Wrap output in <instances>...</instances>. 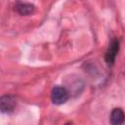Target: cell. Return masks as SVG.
Segmentation results:
<instances>
[{
  "mask_svg": "<svg viewBox=\"0 0 125 125\" xmlns=\"http://www.w3.org/2000/svg\"><path fill=\"white\" fill-rule=\"evenodd\" d=\"M68 91L62 86H56L51 92V100L55 104H62L68 100Z\"/></svg>",
  "mask_w": 125,
  "mask_h": 125,
  "instance_id": "6da1fadb",
  "label": "cell"
},
{
  "mask_svg": "<svg viewBox=\"0 0 125 125\" xmlns=\"http://www.w3.org/2000/svg\"><path fill=\"white\" fill-rule=\"evenodd\" d=\"M118 51H119V42L117 39H112L106 52H105V56H104L105 62L108 65H112L114 63L116 56L118 54Z\"/></svg>",
  "mask_w": 125,
  "mask_h": 125,
  "instance_id": "7a4b0ae2",
  "label": "cell"
},
{
  "mask_svg": "<svg viewBox=\"0 0 125 125\" xmlns=\"http://www.w3.org/2000/svg\"><path fill=\"white\" fill-rule=\"evenodd\" d=\"M17 102L16 99L11 95H5L0 98V108L2 112L10 113L13 112L16 108Z\"/></svg>",
  "mask_w": 125,
  "mask_h": 125,
  "instance_id": "3957f363",
  "label": "cell"
},
{
  "mask_svg": "<svg viewBox=\"0 0 125 125\" xmlns=\"http://www.w3.org/2000/svg\"><path fill=\"white\" fill-rule=\"evenodd\" d=\"M125 121V113L121 108H113L110 113V123L112 125H120Z\"/></svg>",
  "mask_w": 125,
  "mask_h": 125,
  "instance_id": "277c9868",
  "label": "cell"
},
{
  "mask_svg": "<svg viewBox=\"0 0 125 125\" xmlns=\"http://www.w3.org/2000/svg\"><path fill=\"white\" fill-rule=\"evenodd\" d=\"M16 10L21 16H28L34 13L35 7L34 5L28 4V3H19L16 6Z\"/></svg>",
  "mask_w": 125,
  "mask_h": 125,
  "instance_id": "5b68a950",
  "label": "cell"
},
{
  "mask_svg": "<svg viewBox=\"0 0 125 125\" xmlns=\"http://www.w3.org/2000/svg\"><path fill=\"white\" fill-rule=\"evenodd\" d=\"M124 76H125V71H124Z\"/></svg>",
  "mask_w": 125,
  "mask_h": 125,
  "instance_id": "8992f818",
  "label": "cell"
}]
</instances>
